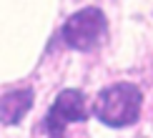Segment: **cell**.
Masks as SVG:
<instances>
[{"instance_id":"1","label":"cell","mask_w":153,"mask_h":138,"mask_svg":"<svg viewBox=\"0 0 153 138\" xmlns=\"http://www.w3.org/2000/svg\"><path fill=\"white\" fill-rule=\"evenodd\" d=\"M141 103L143 93L133 83H116L108 85L98 93L95 98V116L100 123L111 128H126L133 125L141 116Z\"/></svg>"},{"instance_id":"2","label":"cell","mask_w":153,"mask_h":138,"mask_svg":"<svg viewBox=\"0 0 153 138\" xmlns=\"http://www.w3.org/2000/svg\"><path fill=\"white\" fill-rule=\"evenodd\" d=\"M108 33V20L100 8H83L63 25V38L73 50H93Z\"/></svg>"},{"instance_id":"3","label":"cell","mask_w":153,"mask_h":138,"mask_svg":"<svg viewBox=\"0 0 153 138\" xmlns=\"http://www.w3.org/2000/svg\"><path fill=\"white\" fill-rule=\"evenodd\" d=\"M75 121H88L85 96L78 88H68V91H60L58 98L53 100L45 121H43V128H45L48 138H63L65 125Z\"/></svg>"},{"instance_id":"4","label":"cell","mask_w":153,"mask_h":138,"mask_svg":"<svg viewBox=\"0 0 153 138\" xmlns=\"http://www.w3.org/2000/svg\"><path fill=\"white\" fill-rule=\"evenodd\" d=\"M30 108H33V91L20 88V91L5 93V96H0V123L18 125Z\"/></svg>"}]
</instances>
